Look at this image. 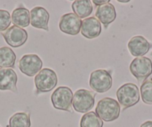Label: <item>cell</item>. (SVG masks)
<instances>
[{
	"mask_svg": "<svg viewBox=\"0 0 152 127\" xmlns=\"http://www.w3.org/2000/svg\"><path fill=\"white\" fill-rule=\"evenodd\" d=\"M81 127H103V121L94 112L86 113L81 117Z\"/></svg>",
	"mask_w": 152,
	"mask_h": 127,
	"instance_id": "19",
	"label": "cell"
},
{
	"mask_svg": "<svg viewBox=\"0 0 152 127\" xmlns=\"http://www.w3.org/2000/svg\"><path fill=\"white\" fill-rule=\"evenodd\" d=\"M118 2H122V3H126V2H129V1H128V0H127V1H122V0H119Z\"/></svg>",
	"mask_w": 152,
	"mask_h": 127,
	"instance_id": "25",
	"label": "cell"
},
{
	"mask_svg": "<svg viewBox=\"0 0 152 127\" xmlns=\"http://www.w3.org/2000/svg\"><path fill=\"white\" fill-rule=\"evenodd\" d=\"M150 43L142 36H134L128 43L129 52L133 56L142 57L148 53L151 49Z\"/></svg>",
	"mask_w": 152,
	"mask_h": 127,
	"instance_id": "14",
	"label": "cell"
},
{
	"mask_svg": "<svg viewBox=\"0 0 152 127\" xmlns=\"http://www.w3.org/2000/svg\"><path fill=\"white\" fill-rule=\"evenodd\" d=\"M34 84L37 93H47L56 87L58 76L53 70L44 68L36 75Z\"/></svg>",
	"mask_w": 152,
	"mask_h": 127,
	"instance_id": "3",
	"label": "cell"
},
{
	"mask_svg": "<svg viewBox=\"0 0 152 127\" xmlns=\"http://www.w3.org/2000/svg\"><path fill=\"white\" fill-rule=\"evenodd\" d=\"M72 9L80 19H84L92 14L93 8L90 0H76L72 4Z\"/></svg>",
	"mask_w": 152,
	"mask_h": 127,
	"instance_id": "17",
	"label": "cell"
},
{
	"mask_svg": "<svg viewBox=\"0 0 152 127\" xmlns=\"http://www.w3.org/2000/svg\"><path fill=\"white\" fill-rule=\"evenodd\" d=\"M82 21L74 13L64 14L59 22L60 30L69 35H76L80 32Z\"/></svg>",
	"mask_w": 152,
	"mask_h": 127,
	"instance_id": "9",
	"label": "cell"
},
{
	"mask_svg": "<svg viewBox=\"0 0 152 127\" xmlns=\"http://www.w3.org/2000/svg\"><path fill=\"white\" fill-rule=\"evenodd\" d=\"M116 97L119 104L125 109L132 107L140 101V90L135 84L126 83L118 89Z\"/></svg>",
	"mask_w": 152,
	"mask_h": 127,
	"instance_id": "2",
	"label": "cell"
},
{
	"mask_svg": "<svg viewBox=\"0 0 152 127\" xmlns=\"http://www.w3.org/2000/svg\"><path fill=\"white\" fill-rule=\"evenodd\" d=\"M96 17L100 23L107 28L110 23H112L116 18V12L115 7L110 3L99 6L96 11Z\"/></svg>",
	"mask_w": 152,
	"mask_h": 127,
	"instance_id": "15",
	"label": "cell"
},
{
	"mask_svg": "<svg viewBox=\"0 0 152 127\" xmlns=\"http://www.w3.org/2000/svg\"><path fill=\"white\" fill-rule=\"evenodd\" d=\"M96 93L93 91L80 89L75 93L72 99V106L75 111L79 113H87L93 108Z\"/></svg>",
	"mask_w": 152,
	"mask_h": 127,
	"instance_id": "4",
	"label": "cell"
},
{
	"mask_svg": "<svg viewBox=\"0 0 152 127\" xmlns=\"http://www.w3.org/2000/svg\"><path fill=\"white\" fill-rule=\"evenodd\" d=\"M93 3L96 5H99V6H102V5H106V4L110 3V0H104V1H96V0H93Z\"/></svg>",
	"mask_w": 152,
	"mask_h": 127,
	"instance_id": "23",
	"label": "cell"
},
{
	"mask_svg": "<svg viewBox=\"0 0 152 127\" xmlns=\"http://www.w3.org/2000/svg\"><path fill=\"white\" fill-rule=\"evenodd\" d=\"M140 127H152V121H146V122L143 123L140 126Z\"/></svg>",
	"mask_w": 152,
	"mask_h": 127,
	"instance_id": "24",
	"label": "cell"
},
{
	"mask_svg": "<svg viewBox=\"0 0 152 127\" xmlns=\"http://www.w3.org/2000/svg\"><path fill=\"white\" fill-rule=\"evenodd\" d=\"M10 13L5 10L0 9V32L7 30L11 25Z\"/></svg>",
	"mask_w": 152,
	"mask_h": 127,
	"instance_id": "22",
	"label": "cell"
},
{
	"mask_svg": "<svg viewBox=\"0 0 152 127\" xmlns=\"http://www.w3.org/2000/svg\"><path fill=\"white\" fill-rule=\"evenodd\" d=\"M140 94L143 103L152 106V79L145 80L142 84Z\"/></svg>",
	"mask_w": 152,
	"mask_h": 127,
	"instance_id": "21",
	"label": "cell"
},
{
	"mask_svg": "<svg viewBox=\"0 0 152 127\" xmlns=\"http://www.w3.org/2000/svg\"><path fill=\"white\" fill-rule=\"evenodd\" d=\"M131 74L139 82L144 81L152 74V61L146 57L134 58L130 65Z\"/></svg>",
	"mask_w": 152,
	"mask_h": 127,
	"instance_id": "7",
	"label": "cell"
},
{
	"mask_svg": "<svg viewBox=\"0 0 152 127\" xmlns=\"http://www.w3.org/2000/svg\"><path fill=\"white\" fill-rule=\"evenodd\" d=\"M17 75L11 68L0 69V90H11L17 93Z\"/></svg>",
	"mask_w": 152,
	"mask_h": 127,
	"instance_id": "12",
	"label": "cell"
},
{
	"mask_svg": "<svg viewBox=\"0 0 152 127\" xmlns=\"http://www.w3.org/2000/svg\"><path fill=\"white\" fill-rule=\"evenodd\" d=\"M151 55H152V52H151Z\"/></svg>",
	"mask_w": 152,
	"mask_h": 127,
	"instance_id": "26",
	"label": "cell"
},
{
	"mask_svg": "<svg viewBox=\"0 0 152 127\" xmlns=\"http://www.w3.org/2000/svg\"><path fill=\"white\" fill-rule=\"evenodd\" d=\"M0 127H1V126H0Z\"/></svg>",
	"mask_w": 152,
	"mask_h": 127,
	"instance_id": "27",
	"label": "cell"
},
{
	"mask_svg": "<svg viewBox=\"0 0 152 127\" xmlns=\"http://www.w3.org/2000/svg\"><path fill=\"white\" fill-rule=\"evenodd\" d=\"M9 127H31L30 116L25 112H18L11 117Z\"/></svg>",
	"mask_w": 152,
	"mask_h": 127,
	"instance_id": "20",
	"label": "cell"
},
{
	"mask_svg": "<svg viewBox=\"0 0 152 127\" xmlns=\"http://www.w3.org/2000/svg\"><path fill=\"white\" fill-rule=\"evenodd\" d=\"M72 91L66 86L58 87L51 96V101L54 108L66 112H72Z\"/></svg>",
	"mask_w": 152,
	"mask_h": 127,
	"instance_id": "5",
	"label": "cell"
},
{
	"mask_svg": "<svg viewBox=\"0 0 152 127\" xmlns=\"http://www.w3.org/2000/svg\"><path fill=\"white\" fill-rule=\"evenodd\" d=\"M5 42L9 46L17 48L25 44L28 40V33L25 29L12 26L2 33Z\"/></svg>",
	"mask_w": 152,
	"mask_h": 127,
	"instance_id": "10",
	"label": "cell"
},
{
	"mask_svg": "<svg viewBox=\"0 0 152 127\" xmlns=\"http://www.w3.org/2000/svg\"><path fill=\"white\" fill-rule=\"evenodd\" d=\"M81 32V35L86 38H96L99 37L102 32V25L96 17H88L82 21Z\"/></svg>",
	"mask_w": 152,
	"mask_h": 127,
	"instance_id": "13",
	"label": "cell"
},
{
	"mask_svg": "<svg viewBox=\"0 0 152 127\" xmlns=\"http://www.w3.org/2000/svg\"><path fill=\"white\" fill-rule=\"evenodd\" d=\"M43 67V61L38 55L28 54L23 55L19 61L20 71L28 76H34L40 72Z\"/></svg>",
	"mask_w": 152,
	"mask_h": 127,
	"instance_id": "8",
	"label": "cell"
},
{
	"mask_svg": "<svg viewBox=\"0 0 152 127\" xmlns=\"http://www.w3.org/2000/svg\"><path fill=\"white\" fill-rule=\"evenodd\" d=\"M31 24L36 29H44L49 31V14L43 7H34L31 10Z\"/></svg>",
	"mask_w": 152,
	"mask_h": 127,
	"instance_id": "11",
	"label": "cell"
},
{
	"mask_svg": "<svg viewBox=\"0 0 152 127\" xmlns=\"http://www.w3.org/2000/svg\"><path fill=\"white\" fill-rule=\"evenodd\" d=\"M17 56L14 51L8 46L0 48V68H14Z\"/></svg>",
	"mask_w": 152,
	"mask_h": 127,
	"instance_id": "18",
	"label": "cell"
},
{
	"mask_svg": "<svg viewBox=\"0 0 152 127\" xmlns=\"http://www.w3.org/2000/svg\"><path fill=\"white\" fill-rule=\"evenodd\" d=\"M120 111V105L118 101L110 97L101 100L96 108V113L98 116L106 122H111L118 119Z\"/></svg>",
	"mask_w": 152,
	"mask_h": 127,
	"instance_id": "1",
	"label": "cell"
},
{
	"mask_svg": "<svg viewBox=\"0 0 152 127\" xmlns=\"http://www.w3.org/2000/svg\"><path fill=\"white\" fill-rule=\"evenodd\" d=\"M112 76L106 70H96L90 75V86L97 93L107 92L112 87Z\"/></svg>",
	"mask_w": 152,
	"mask_h": 127,
	"instance_id": "6",
	"label": "cell"
},
{
	"mask_svg": "<svg viewBox=\"0 0 152 127\" xmlns=\"http://www.w3.org/2000/svg\"><path fill=\"white\" fill-rule=\"evenodd\" d=\"M30 12L27 8L20 6L14 9L11 15V23L20 28H26L31 23Z\"/></svg>",
	"mask_w": 152,
	"mask_h": 127,
	"instance_id": "16",
	"label": "cell"
}]
</instances>
